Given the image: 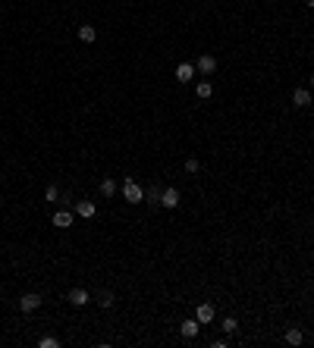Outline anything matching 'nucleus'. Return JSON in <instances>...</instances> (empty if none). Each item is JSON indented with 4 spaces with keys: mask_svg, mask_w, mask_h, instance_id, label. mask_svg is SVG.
<instances>
[{
    "mask_svg": "<svg viewBox=\"0 0 314 348\" xmlns=\"http://www.w3.org/2000/svg\"><path fill=\"white\" fill-rule=\"evenodd\" d=\"M70 304L85 308V304H88V292H85V288H72V292H70Z\"/></svg>",
    "mask_w": 314,
    "mask_h": 348,
    "instance_id": "obj_11",
    "label": "nucleus"
},
{
    "mask_svg": "<svg viewBox=\"0 0 314 348\" xmlns=\"http://www.w3.org/2000/svg\"><path fill=\"white\" fill-rule=\"evenodd\" d=\"M95 38H98L95 25H79V41H82V44H91Z\"/></svg>",
    "mask_w": 314,
    "mask_h": 348,
    "instance_id": "obj_14",
    "label": "nucleus"
},
{
    "mask_svg": "<svg viewBox=\"0 0 314 348\" xmlns=\"http://www.w3.org/2000/svg\"><path fill=\"white\" fill-rule=\"evenodd\" d=\"M38 308H41V295L38 292H29V295H22V298H19V311L22 314H32Z\"/></svg>",
    "mask_w": 314,
    "mask_h": 348,
    "instance_id": "obj_3",
    "label": "nucleus"
},
{
    "mask_svg": "<svg viewBox=\"0 0 314 348\" xmlns=\"http://www.w3.org/2000/svg\"><path fill=\"white\" fill-rule=\"evenodd\" d=\"M98 304H101V308H113V304H116V295L113 292H101V298H98Z\"/></svg>",
    "mask_w": 314,
    "mask_h": 348,
    "instance_id": "obj_15",
    "label": "nucleus"
},
{
    "mask_svg": "<svg viewBox=\"0 0 314 348\" xmlns=\"http://www.w3.org/2000/svg\"><path fill=\"white\" fill-rule=\"evenodd\" d=\"M195 320H198L201 326H210L214 323V304H198V308H195Z\"/></svg>",
    "mask_w": 314,
    "mask_h": 348,
    "instance_id": "obj_2",
    "label": "nucleus"
},
{
    "mask_svg": "<svg viewBox=\"0 0 314 348\" xmlns=\"http://www.w3.org/2000/svg\"><path fill=\"white\" fill-rule=\"evenodd\" d=\"M198 169H201V163H198L195 157H189V160H185V173H198Z\"/></svg>",
    "mask_w": 314,
    "mask_h": 348,
    "instance_id": "obj_19",
    "label": "nucleus"
},
{
    "mask_svg": "<svg viewBox=\"0 0 314 348\" xmlns=\"http://www.w3.org/2000/svg\"><path fill=\"white\" fill-rule=\"evenodd\" d=\"M308 82H311V88H314V72H311V79H308Z\"/></svg>",
    "mask_w": 314,
    "mask_h": 348,
    "instance_id": "obj_21",
    "label": "nucleus"
},
{
    "mask_svg": "<svg viewBox=\"0 0 314 348\" xmlns=\"http://www.w3.org/2000/svg\"><path fill=\"white\" fill-rule=\"evenodd\" d=\"M54 226L57 229H70L72 226V214H70V210H57V214H54Z\"/></svg>",
    "mask_w": 314,
    "mask_h": 348,
    "instance_id": "obj_10",
    "label": "nucleus"
},
{
    "mask_svg": "<svg viewBox=\"0 0 314 348\" xmlns=\"http://www.w3.org/2000/svg\"><path fill=\"white\" fill-rule=\"evenodd\" d=\"M123 198L129 201V204H141V201H145V189L129 176V179H123Z\"/></svg>",
    "mask_w": 314,
    "mask_h": 348,
    "instance_id": "obj_1",
    "label": "nucleus"
},
{
    "mask_svg": "<svg viewBox=\"0 0 314 348\" xmlns=\"http://www.w3.org/2000/svg\"><path fill=\"white\" fill-rule=\"evenodd\" d=\"M292 104H295V107H308V104H311V91H308V88H295V91H292Z\"/></svg>",
    "mask_w": 314,
    "mask_h": 348,
    "instance_id": "obj_8",
    "label": "nucleus"
},
{
    "mask_svg": "<svg viewBox=\"0 0 314 348\" xmlns=\"http://www.w3.org/2000/svg\"><path fill=\"white\" fill-rule=\"evenodd\" d=\"M195 69L198 72H205V75H210L217 69V57H210V54H201L198 60H195Z\"/></svg>",
    "mask_w": 314,
    "mask_h": 348,
    "instance_id": "obj_5",
    "label": "nucleus"
},
{
    "mask_svg": "<svg viewBox=\"0 0 314 348\" xmlns=\"http://www.w3.org/2000/svg\"><path fill=\"white\" fill-rule=\"evenodd\" d=\"M195 79V63H179V66H176V82H192Z\"/></svg>",
    "mask_w": 314,
    "mask_h": 348,
    "instance_id": "obj_6",
    "label": "nucleus"
},
{
    "mask_svg": "<svg viewBox=\"0 0 314 348\" xmlns=\"http://www.w3.org/2000/svg\"><path fill=\"white\" fill-rule=\"evenodd\" d=\"M283 339H286V345H292V348H295V345H302V339H305V336H302V329H299V326H289Z\"/></svg>",
    "mask_w": 314,
    "mask_h": 348,
    "instance_id": "obj_12",
    "label": "nucleus"
},
{
    "mask_svg": "<svg viewBox=\"0 0 314 348\" xmlns=\"http://www.w3.org/2000/svg\"><path fill=\"white\" fill-rule=\"evenodd\" d=\"M220 326H223V333H226V336H233L236 329H239V320H236V317H226V320H223V323H220Z\"/></svg>",
    "mask_w": 314,
    "mask_h": 348,
    "instance_id": "obj_17",
    "label": "nucleus"
},
{
    "mask_svg": "<svg viewBox=\"0 0 314 348\" xmlns=\"http://www.w3.org/2000/svg\"><path fill=\"white\" fill-rule=\"evenodd\" d=\"M44 198H47V201H57V198H60V189H57V185H47Z\"/></svg>",
    "mask_w": 314,
    "mask_h": 348,
    "instance_id": "obj_20",
    "label": "nucleus"
},
{
    "mask_svg": "<svg viewBox=\"0 0 314 348\" xmlns=\"http://www.w3.org/2000/svg\"><path fill=\"white\" fill-rule=\"evenodd\" d=\"M38 345L41 348H57V345H60V339H57V336H44V339H38Z\"/></svg>",
    "mask_w": 314,
    "mask_h": 348,
    "instance_id": "obj_18",
    "label": "nucleus"
},
{
    "mask_svg": "<svg viewBox=\"0 0 314 348\" xmlns=\"http://www.w3.org/2000/svg\"><path fill=\"white\" fill-rule=\"evenodd\" d=\"M160 207H167V210H173V207H179V191L170 185V189L160 191Z\"/></svg>",
    "mask_w": 314,
    "mask_h": 348,
    "instance_id": "obj_4",
    "label": "nucleus"
},
{
    "mask_svg": "<svg viewBox=\"0 0 314 348\" xmlns=\"http://www.w3.org/2000/svg\"><path fill=\"white\" fill-rule=\"evenodd\" d=\"M195 95H198L201 100H210V97H214V85H210V82H198V85H195Z\"/></svg>",
    "mask_w": 314,
    "mask_h": 348,
    "instance_id": "obj_13",
    "label": "nucleus"
},
{
    "mask_svg": "<svg viewBox=\"0 0 314 348\" xmlns=\"http://www.w3.org/2000/svg\"><path fill=\"white\" fill-rule=\"evenodd\" d=\"M179 329H182V339H195V336H198V329H201V323L195 317H189V320H182Z\"/></svg>",
    "mask_w": 314,
    "mask_h": 348,
    "instance_id": "obj_7",
    "label": "nucleus"
},
{
    "mask_svg": "<svg viewBox=\"0 0 314 348\" xmlns=\"http://www.w3.org/2000/svg\"><path fill=\"white\" fill-rule=\"evenodd\" d=\"M101 194H104V198H113V194H116V182L104 179V182H101Z\"/></svg>",
    "mask_w": 314,
    "mask_h": 348,
    "instance_id": "obj_16",
    "label": "nucleus"
},
{
    "mask_svg": "<svg viewBox=\"0 0 314 348\" xmlns=\"http://www.w3.org/2000/svg\"><path fill=\"white\" fill-rule=\"evenodd\" d=\"M75 214H79L82 220H91V217L98 214V207L91 204V201H79V204H75Z\"/></svg>",
    "mask_w": 314,
    "mask_h": 348,
    "instance_id": "obj_9",
    "label": "nucleus"
},
{
    "mask_svg": "<svg viewBox=\"0 0 314 348\" xmlns=\"http://www.w3.org/2000/svg\"><path fill=\"white\" fill-rule=\"evenodd\" d=\"M305 3H308V6H314V0H305Z\"/></svg>",
    "mask_w": 314,
    "mask_h": 348,
    "instance_id": "obj_22",
    "label": "nucleus"
}]
</instances>
